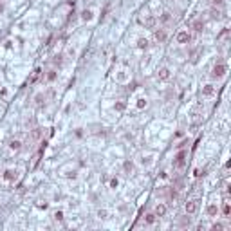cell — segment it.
<instances>
[{
    "label": "cell",
    "instance_id": "1",
    "mask_svg": "<svg viewBox=\"0 0 231 231\" xmlns=\"http://www.w3.org/2000/svg\"><path fill=\"white\" fill-rule=\"evenodd\" d=\"M226 71H228V67L224 65V63H217L213 67V74H211V76L213 78H222L224 74H226Z\"/></svg>",
    "mask_w": 231,
    "mask_h": 231
},
{
    "label": "cell",
    "instance_id": "2",
    "mask_svg": "<svg viewBox=\"0 0 231 231\" xmlns=\"http://www.w3.org/2000/svg\"><path fill=\"white\" fill-rule=\"evenodd\" d=\"M186 157H188V154L186 152H179L177 154V157H175V161H173V164L177 166V168H182L186 164Z\"/></svg>",
    "mask_w": 231,
    "mask_h": 231
},
{
    "label": "cell",
    "instance_id": "3",
    "mask_svg": "<svg viewBox=\"0 0 231 231\" xmlns=\"http://www.w3.org/2000/svg\"><path fill=\"white\" fill-rule=\"evenodd\" d=\"M166 31L164 29H157V31H155L154 33V38H155V42H157V43H164L166 42Z\"/></svg>",
    "mask_w": 231,
    "mask_h": 231
},
{
    "label": "cell",
    "instance_id": "4",
    "mask_svg": "<svg viewBox=\"0 0 231 231\" xmlns=\"http://www.w3.org/2000/svg\"><path fill=\"white\" fill-rule=\"evenodd\" d=\"M184 209H186V213L193 215V213L197 211V209H199V200H190V202H186Z\"/></svg>",
    "mask_w": 231,
    "mask_h": 231
},
{
    "label": "cell",
    "instance_id": "5",
    "mask_svg": "<svg viewBox=\"0 0 231 231\" xmlns=\"http://www.w3.org/2000/svg\"><path fill=\"white\" fill-rule=\"evenodd\" d=\"M188 42H190V33H188V31H179V33H177V43L184 45V43H188Z\"/></svg>",
    "mask_w": 231,
    "mask_h": 231
},
{
    "label": "cell",
    "instance_id": "6",
    "mask_svg": "<svg viewBox=\"0 0 231 231\" xmlns=\"http://www.w3.org/2000/svg\"><path fill=\"white\" fill-rule=\"evenodd\" d=\"M213 94H215V87L213 85H204L202 87V96L209 98V96H213Z\"/></svg>",
    "mask_w": 231,
    "mask_h": 231
},
{
    "label": "cell",
    "instance_id": "7",
    "mask_svg": "<svg viewBox=\"0 0 231 231\" xmlns=\"http://www.w3.org/2000/svg\"><path fill=\"white\" fill-rule=\"evenodd\" d=\"M9 148H11L13 152H18L20 148H22V141H20V139H13V141L9 143Z\"/></svg>",
    "mask_w": 231,
    "mask_h": 231
},
{
    "label": "cell",
    "instance_id": "8",
    "mask_svg": "<svg viewBox=\"0 0 231 231\" xmlns=\"http://www.w3.org/2000/svg\"><path fill=\"white\" fill-rule=\"evenodd\" d=\"M166 215V206L164 204H157L155 206V217H164Z\"/></svg>",
    "mask_w": 231,
    "mask_h": 231
},
{
    "label": "cell",
    "instance_id": "9",
    "mask_svg": "<svg viewBox=\"0 0 231 231\" xmlns=\"http://www.w3.org/2000/svg\"><path fill=\"white\" fill-rule=\"evenodd\" d=\"M208 215L209 217H217V215H219V206H217V204H209L208 206Z\"/></svg>",
    "mask_w": 231,
    "mask_h": 231
},
{
    "label": "cell",
    "instance_id": "10",
    "mask_svg": "<svg viewBox=\"0 0 231 231\" xmlns=\"http://www.w3.org/2000/svg\"><path fill=\"white\" fill-rule=\"evenodd\" d=\"M13 179H16V172L15 170H7L4 175V181H13Z\"/></svg>",
    "mask_w": 231,
    "mask_h": 231
},
{
    "label": "cell",
    "instance_id": "11",
    "mask_svg": "<svg viewBox=\"0 0 231 231\" xmlns=\"http://www.w3.org/2000/svg\"><path fill=\"white\" fill-rule=\"evenodd\" d=\"M168 78H170V69L164 67V69L159 71V79H168Z\"/></svg>",
    "mask_w": 231,
    "mask_h": 231
},
{
    "label": "cell",
    "instance_id": "12",
    "mask_svg": "<svg viewBox=\"0 0 231 231\" xmlns=\"http://www.w3.org/2000/svg\"><path fill=\"white\" fill-rule=\"evenodd\" d=\"M92 15H94V13L90 9H85L83 13H81V18H83L85 22H89V20H92Z\"/></svg>",
    "mask_w": 231,
    "mask_h": 231
},
{
    "label": "cell",
    "instance_id": "13",
    "mask_svg": "<svg viewBox=\"0 0 231 231\" xmlns=\"http://www.w3.org/2000/svg\"><path fill=\"white\" fill-rule=\"evenodd\" d=\"M137 47H139V49H146V47H148V40L146 38H139L137 40Z\"/></svg>",
    "mask_w": 231,
    "mask_h": 231
},
{
    "label": "cell",
    "instance_id": "14",
    "mask_svg": "<svg viewBox=\"0 0 231 231\" xmlns=\"http://www.w3.org/2000/svg\"><path fill=\"white\" fill-rule=\"evenodd\" d=\"M202 27H204V24H202L200 20H197V22L193 24V29H195L197 33H200V31H202Z\"/></svg>",
    "mask_w": 231,
    "mask_h": 231
},
{
    "label": "cell",
    "instance_id": "15",
    "mask_svg": "<svg viewBox=\"0 0 231 231\" xmlns=\"http://www.w3.org/2000/svg\"><path fill=\"white\" fill-rule=\"evenodd\" d=\"M38 76H40V69H36L35 72H33V76H31V79H29V83H36Z\"/></svg>",
    "mask_w": 231,
    "mask_h": 231
},
{
    "label": "cell",
    "instance_id": "16",
    "mask_svg": "<svg viewBox=\"0 0 231 231\" xmlns=\"http://www.w3.org/2000/svg\"><path fill=\"white\" fill-rule=\"evenodd\" d=\"M145 220H146V224H154L155 222V213H148Z\"/></svg>",
    "mask_w": 231,
    "mask_h": 231
},
{
    "label": "cell",
    "instance_id": "17",
    "mask_svg": "<svg viewBox=\"0 0 231 231\" xmlns=\"http://www.w3.org/2000/svg\"><path fill=\"white\" fill-rule=\"evenodd\" d=\"M47 79H49V81H54V79H56V71H49V74H47Z\"/></svg>",
    "mask_w": 231,
    "mask_h": 231
},
{
    "label": "cell",
    "instance_id": "18",
    "mask_svg": "<svg viewBox=\"0 0 231 231\" xmlns=\"http://www.w3.org/2000/svg\"><path fill=\"white\" fill-rule=\"evenodd\" d=\"M132 170H134V166H132V162H125V172H128V173H132Z\"/></svg>",
    "mask_w": 231,
    "mask_h": 231
},
{
    "label": "cell",
    "instance_id": "19",
    "mask_svg": "<svg viewBox=\"0 0 231 231\" xmlns=\"http://www.w3.org/2000/svg\"><path fill=\"white\" fill-rule=\"evenodd\" d=\"M170 18H172V16H170V13H164V15L161 16V22H164V24H166V22H170Z\"/></svg>",
    "mask_w": 231,
    "mask_h": 231
},
{
    "label": "cell",
    "instance_id": "20",
    "mask_svg": "<svg viewBox=\"0 0 231 231\" xmlns=\"http://www.w3.org/2000/svg\"><path fill=\"white\" fill-rule=\"evenodd\" d=\"M54 219H56V220H62V219H63V213H62V211H56V213H54Z\"/></svg>",
    "mask_w": 231,
    "mask_h": 231
},
{
    "label": "cell",
    "instance_id": "21",
    "mask_svg": "<svg viewBox=\"0 0 231 231\" xmlns=\"http://www.w3.org/2000/svg\"><path fill=\"white\" fill-rule=\"evenodd\" d=\"M98 215L101 217V219H105V217H107V211H105V209H99V211H98Z\"/></svg>",
    "mask_w": 231,
    "mask_h": 231
},
{
    "label": "cell",
    "instance_id": "22",
    "mask_svg": "<svg viewBox=\"0 0 231 231\" xmlns=\"http://www.w3.org/2000/svg\"><path fill=\"white\" fill-rule=\"evenodd\" d=\"M222 211H224V215H229V204H226V206H224V209H222Z\"/></svg>",
    "mask_w": 231,
    "mask_h": 231
},
{
    "label": "cell",
    "instance_id": "23",
    "mask_svg": "<svg viewBox=\"0 0 231 231\" xmlns=\"http://www.w3.org/2000/svg\"><path fill=\"white\" fill-rule=\"evenodd\" d=\"M110 186H112V188L118 186V179H112V181H110Z\"/></svg>",
    "mask_w": 231,
    "mask_h": 231
},
{
    "label": "cell",
    "instance_id": "24",
    "mask_svg": "<svg viewBox=\"0 0 231 231\" xmlns=\"http://www.w3.org/2000/svg\"><path fill=\"white\" fill-rule=\"evenodd\" d=\"M213 229H217V231L222 229V224H213Z\"/></svg>",
    "mask_w": 231,
    "mask_h": 231
},
{
    "label": "cell",
    "instance_id": "25",
    "mask_svg": "<svg viewBox=\"0 0 231 231\" xmlns=\"http://www.w3.org/2000/svg\"><path fill=\"white\" fill-rule=\"evenodd\" d=\"M211 2H213V4H217V5H220V4L224 2V0H211Z\"/></svg>",
    "mask_w": 231,
    "mask_h": 231
},
{
    "label": "cell",
    "instance_id": "26",
    "mask_svg": "<svg viewBox=\"0 0 231 231\" xmlns=\"http://www.w3.org/2000/svg\"><path fill=\"white\" fill-rule=\"evenodd\" d=\"M2 13H4V4L0 2V15H2Z\"/></svg>",
    "mask_w": 231,
    "mask_h": 231
}]
</instances>
